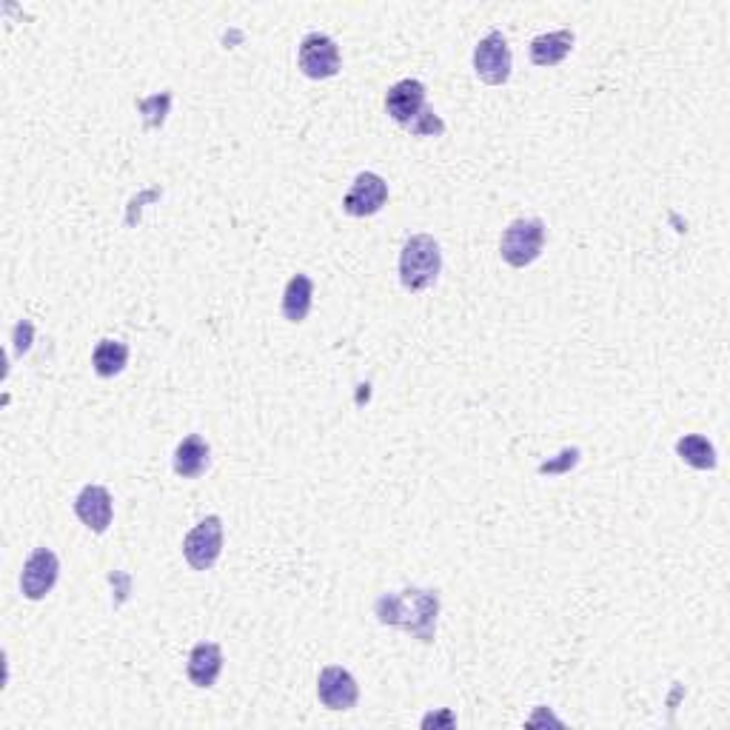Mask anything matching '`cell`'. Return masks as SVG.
I'll return each instance as SVG.
<instances>
[{
  "label": "cell",
  "mask_w": 730,
  "mask_h": 730,
  "mask_svg": "<svg viewBox=\"0 0 730 730\" xmlns=\"http://www.w3.org/2000/svg\"><path fill=\"white\" fill-rule=\"evenodd\" d=\"M443 269V251L432 235H414L400 251V283L408 292H423L437 283Z\"/></svg>",
  "instance_id": "obj_2"
},
{
  "label": "cell",
  "mask_w": 730,
  "mask_h": 730,
  "mask_svg": "<svg viewBox=\"0 0 730 730\" xmlns=\"http://www.w3.org/2000/svg\"><path fill=\"white\" fill-rule=\"evenodd\" d=\"M374 617L380 625L403 628L420 642L432 645L437 640V617H439V597L437 591L425 588H405L396 593H383L374 602Z\"/></svg>",
  "instance_id": "obj_1"
},
{
  "label": "cell",
  "mask_w": 730,
  "mask_h": 730,
  "mask_svg": "<svg viewBox=\"0 0 730 730\" xmlns=\"http://www.w3.org/2000/svg\"><path fill=\"white\" fill-rule=\"evenodd\" d=\"M129 362V346L120 340H100L91 351V369L95 374L109 380V377H118Z\"/></svg>",
  "instance_id": "obj_17"
},
{
  "label": "cell",
  "mask_w": 730,
  "mask_h": 730,
  "mask_svg": "<svg viewBox=\"0 0 730 730\" xmlns=\"http://www.w3.org/2000/svg\"><path fill=\"white\" fill-rule=\"evenodd\" d=\"M314 283L308 274H294L283 292V317L288 323H303L312 312Z\"/></svg>",
  "instance_id": "obj_15"
},
{
  "label": "cell",
  "mask_w": 730,
  "mask_h": 730,
  "mask_svg": "<svg viewBox=\"0 0 730 730\" xmlns=\"http://www.w3.org/2000/svg\"><path fill=\"white\" fill-rule=\"evenodd\" d=\"M317 699L328 710H351L360 699V685L346 668L340 665H328L317 676Z\"/></svg>",
  "instance_id": "obj_10"
},
{
  "label": "cell",
  "mask_w": 730,
  "mask_h": 730,
  "mask_svg": "<svg viewBox=\"0 0 730 730\" xmlns=\"http://www.w3.org/2000/svg\"><path fill=\"white\" fill-rule=\"evenodd\" d=\"M574 32L570 29H559V32H548L531 41V63L534 66H557L574 50Z\"/></svg>",
  "instance_id": "obj_14"
},
{
  "label": "cell",
  "mask_w": 730,
  "mask_h": 730,
  "mask_svg": "<svg viewBox=\"0 0 730 730\" xmlns=\"http://www.w3.org/2000/svg\"><path fill=\"white\" fill-rule=\"evenodd\" d=\"M385 109H389V118L394 123H400L403 129H414L420 123L425 112H428V103H425V86L420 80H400L389 89L385 95Z\"/></svg>",
  "instance_id": "obj_9"
},
{
  "label": "cell",
  "mask_w": 730,
  "mask_h": 730,
  "mask_svg": "<svg viewBox=\"0 0 730 730\" xmlns=\"http://www.w3.org/2000/svg\"><path fill=\"white\" fill-rule=\"evenodd\" d=\"M511 66H514V57H511V46H508L502 32H491V35H486L477 43V50H473V72H477L482 84H508L511 80Z\"/></svg>",
  "instance_id": "obj_6"
},
{
  "label": "cell",
  "mask_w": 730,
  "mask_h": 730,
  "mask_svg": "<svg viewBox=\"0 0 730 730\" xmlns=\"http://www.w3.org/2000/svg\"><path fill=\"white\" fill-rule=\"evenodd\" d=\"M224 671V651L215 642H200L188 654L186 674L195 688H215L217 676Z\"/></svg>",
  "instance_id": "obj_12"
},
{
  "label": "cell",
  "mask_w": 730,
  "mask_h": 730,
  "mask_svg": "<svg viewBox=\"0 0 730 730\" xmlns=\"http://www.w3.org/2000/svg\"><path fill=\"white\" fill-rule=\"evenodd\" d=\"M297 63L299 72L312 80H328L340 72V46H337L335 37L323 35V32H312L299 41L297 50Z\"/></svg>",
  "instance_id": "obj_5"
},
{
  "label": "cell",
  "mask_w": 730,
  "mask_h": 730,
  "mask_svg": "<svg viewBox=\"0 0 730 730\" xmlns=\"http://www.w3.org/2000/svg\"><path fill=\"white\" fill-rule=\"evenodd\" d=\"M439 722H446V724H454V717L451 713H439V717H425L423 719V728H432V724H439Z\"/></svg>",
  "instance_id": "obj_20"
},
{
  "label": "cell",
  "mask_w": 730,
  "mask_h": 730,
  "mask_svg": "<svg viewBox=\"0 0 730 730\" xmlns=\"http://www.w3.org/2000/svg\"><path fill=\"white\" fill-rule=\"evenodd\" d=\"M168 106H172V91H163V95H154V98L140 100L138 109L143 112V120H146V129H157V126L166 123Z\"/></svg>",
  "instance_id": "obj_18"
},
{
  "label": "cell",
  "mask_w": 730,
  "mask_h": 730,
  "mask_svg": "<svg viewBox=\"0 0 730 730\" xmlns=\"http://www.w3.org/2000/svg\"><path fill=\"white\" fill-rule=\"evenodd\" d=\"M559 457L563 459H559L557 466H554V462H545V466H540V473H557V471H568V468H574L579 459V448H568V451H563Z\"/></svg>",
  "instance_id": "obj_19"
},
{
  "label": "cell",
  "mask_w": 730,
  "mask_h": 730,
  "mask_svg": "<svg viewBox=\"0 0 730 730\" xmlns=\"http://www.w3.org/2000/svg\"><path fill=\"white\" fill-rule=\"evenodd\" d=\"M389 203V183L374 172L357 174L348 195L342 197V211L351 217H371Z\"/></svg>",
  "instance_id": "obj_8"
},
{
  "label": "cell",
  "mask_w": 730,
  "mask_h": 730,
  "mask_svg": "<svg viewBox=\"0 0 730 730\" xmlns=\"http://www.w3.org/2000/svg\"><path fill=\"white\" fill-rule=\"evenodd\" d=\"M224 554V520L206 516L183 540V557L195 570H211Z\"/></svg>",
  "instance_id": "obj_4"
},
{
  "label": "cell",
  "mask_w": 730,
  "mask_h": 730,
  "mask_svg": "<svg viewBox=\"0 0 730 730\" xmlns=\"http://www.w3.org/2000/svg\"><path fill=\"white\" fill-rule=\"evenodd\" d=\"M209 443H206L200 434H188L181 446H177V451H174V473L183 477V480H195V477H200V473L209 468Z\"/></svg>",
  "instance_id": "obj_13"
},
{
  "label": "cell",
  "mask_w": 730,
  "mask_h": 730,
  "mask_svg": "<svg viewBox=\"0 0 730 730\" xmlns=\"http://www.w3.org/2000/svg\"><path fill=\"white\" fill-rule=\"evenodd\" d=\"M676 454L682 462H688L696 471H713L717 468V448L710 446L702 434H685L676 439Z\"/></svg>",
  "instance_id": "obj_16"
},
{
  "label": "cell",
  "mask_w": 730,
  "mask_h": 730,
  "mask_svg": "<svg viewBox=\"0 0 730 730\" xmlns=\"http://www.w3.org/2000/svg\"><path fill=\"white\" fill-rule=\"evenodd\" d=\"M75 514L89 531L106 534L115 516L112 494H109L103 486H86L84 491L75 497Z\"/></svg>",
  "instance_id": "obj_11"
},
{
  "label": "cell",
  "mask_w": 730,
  "mask_h": 730,
  "mask_svg": "<svg viewBox=\"0 0 730 730\" xmlns=\"http://www.w3.org/2000/svg\"><path fill=\"white\" fill-rule=\"evenodd\" d=\"M57 577H61V559L55 557V551L50 548H35L29 554L26 565L21 574V591L23 597L32 602H41L52 593Z\"/></svg>",
  "instance_id": "obj_7"
},
{
  "label": "cell",
  "mask_w": 730,
  "mask_h": 730,
  "mask_svg": "<svg viewBox=\"0 0 730 730\" xmlns=\"http://www.w3.org/2000/svg\"><path fill=\"white\" fill-rule=\"evenodd\" d=\"M545 246V224L540 217H520L502 231L500 254L508 265L525 269L543 254Z\"/></svg>",
  "instance_id": "obj_3"
}]
</instances>
